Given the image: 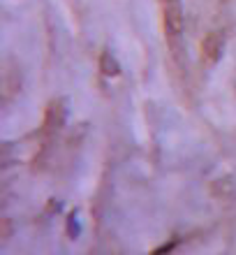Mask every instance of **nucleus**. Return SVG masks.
<instances>
[{"mask_svg": "<svg viewBox=\"0 0 236 255\" xmlns=\"http://www.w3.org/2000/svg\"><path fill=\"white\" fill-rule=\"evenodd\" d=\"M162 5V28H164V40L171 54L181 51V37H183V7L181 0H160Z\"/></svg>", "mask_w": 236, "mask_h": 255, "instance_id": "nucleus-1", "label": "nucleus"}, {"mask_svg": "<svg viewBox=\"0 0 236 255\" xmlns=\"http://www.w3.org/2000/svg\"><path fill=\"white\" fill-rule=\"evenodd\" d=\"M68 119V109L63 100H51L49 102L47 112H44V121H42V141L47 146L49 141L56 137V132H61Z\"/></svg>", "mask_w": 236, "mask_h": 255, "instance_id": "nucleus-2", "label": "nucleus"}, {"mask_svg": "<svg viewBox=\"0 0 236 255\" xmlns=\"http://www.w3.org/2000/svg\"><path fill=\"white\" fill-rule=\"evenodd\" d=\"M223 49H225V37L218 30H211L202 40V58L209 65H216L223 58Z\"/></svg>", "mask_w": 236, "mask_h": 255, "instance_id": "nucleus-3", "label": "nucleus"}, {"mask_svg": "<svg viewBox=\"0 0 236 255\" xmlns=\"http://www.w3.org/2000/svg\"><path fill=\"white\" fill-rule=\"evenodd\" d=\"M100 72L109 79L121 74V65H118V61H116V56L111 51H102L100 54Z\"/></svg>", "mask_w": 236, "mask_h": 255, "instance_id": "nucleus-4", "label": "nucleus"}, {"mask_svg": "<svg viewBox=\"0 0 236 255\" xmlns=\"http://www.w3.org/2000/svg\"><path fill=\"white\" fill-rule=\"evenodd\" d=\"M79 232H81V228H79V221H77V214H72L68 218V235H70V239H77Z\"/></svg>", "mask_w": 236, "mask_h": 255, "instance_id": "nucleus-5", "label": "nucleus"}]
</instances>
